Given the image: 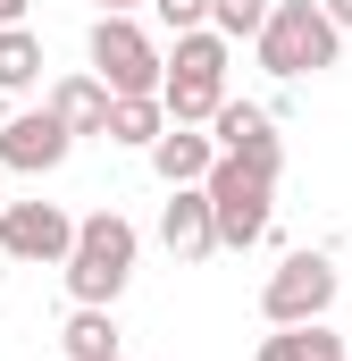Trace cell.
Segmentation results:
<instances>
[{"mask_svg":"<svg viewBox=\"0 0 352 361\" xmlns=\"http://www.w3.org/2000/svg\"><path fill=\"white\" fill-rule=\"evenodd\" d=\"M134 252H143V235H134L118 210H92V219H76V244H68L59 277H68V294H76V302L109 311V302L134 286Z\"/></svg>","mask_w":352,"mask_h":361,"instance_id":"1","label":"cell"},{"mask_svg":"<svg viewBox=\"0 0 352 361\" xmlns=\"http://www.w3.org/2000/svg\"><path fill=\"white\" fill-rule=\"evenodd\" d=\"M252 51H260V68L268 76H319V68H336L344 59V34L319 17V0H268V17H260V34H252Z\"/></svg>","mask_w":352,"mask_h":361,"instance_id":"2","label":"cell"},{"mask_svg":"<svg viewBox=\"0 0 352 361\" xmlns=\"http://www.w3.org/2000/svg\"><path fill=\"white\" fill-rule=\"evenodd\" d=\"M201 202H210V235H218V252H252L268 235V202H277V177H260L252 160H235V152H218L210 160V177H201Z\"/></svg>","mask_w":352,"mask_h":361,"instance_id":"3","label":"cell"},{"mask_svg":"<svg viewBox=\"0 0 352 361\" xmlns=\"http://www.w3.org/2000/svg\"><path fill=\"white\" fill-rule=\"evenodd\" d=\"M92 76L109 85V101H126V92H160V42L134 25V17H92Z\"/></svg>","mask_w":352,"mask_h":361,"instance_id":"4","label":"cell"},{"mask_svg":"<svg viewBox=\"0 0 352 361\" xmlns=\"http://www.w3.org/2000/svg\"><path fill=\"white\" fill-rule=\"evenodd\" d=\"M327 302H336V261L327 252H285L260 286V311L268 328H302V319H327Z\"/></svg>","mask_w":352,"mask_h":361,"instance_id":"5","label":"cell"},{"mask_svg":"<svg viewBox=\"0 0 352 361\" xmlns=\"http://www.w3.org/2000/svg\"><path fill=\"white\" fill-rule=\"evenodd\" d=\"M76 219L59 202H0V252L8 261H68Z\"/></svg>","mask_w":352,"mask_h":361,"instance_id":"6","label":"cell"},{"mask_svg":"<svg viewBox=\"0 0 352 361\" xmlns=\"http://www.w3.org/2000/svg\"><path fill=\"white\" fill-rule=\"evenodd\" d=\"M76 152V135L51 118V109H25V118H0V169L8 177H51L59 160Z\"/></svg>","mask_w":352,"mask_h":361,"instance_id":"7","label":"cell"},{"mask_svg":"<svg viewBox=\"0 0 352 361\" xmlns=\"http://www.w3.org/2000/svg\"><path fill=\"white\" fill-rule=\"evenodd\" d=\"M210 143L235 152V160H252L260 177L285 169V152H277V118H268L260 101H218V109H210Z\"/></svg>","mask_w":352,"mask_h":361,"instance_id":"8","label":"cell"},{"mask_svg":"<svg viewBox=\"0 0 352 361\" xmlns=\"http://www.w3.org/2000/svg\"><path fill=\"white\" fill-rule=\"evenodd\" d=\"M160 244H168L176 261H210V252H218V235H210V202H201V185H168V210H160Z\"/></svg>","mask_w":352,"mask_h":361,"instance_id":"9","label":"cell"},{"mask_svg":"<svg viewBox=\"0 0 352 361\" xmlns=\"http://www.w3.org/2000/svg\"><path fill=\"white\" fill-rule=\"evenodd\" d=\"M210 160H218V143H210L201 126H176V118H168V126L151 135V169H160V185H201Z\"/></svg>","mask_w":352,"mask_h":361,"instance_id":"10","label":"cell"},{"mask_svg":"<svg viewBox=\"0 0 352 361\" xmlns=\"http://www.w3.org/2000/svg\"><path fill=\"white\" fill-rule=\"evenodd\" d=\"M42 109H51L68 135H101V126H109V85H101V76H59Z\"/></svg>","mask_w":352,"mask_h":361,"instance_id":"11","label":"cell"},{"mask_svg":"<svg viewBox=\"0 0 352 361\" xmlns=\"http://www.w3.org/2000/svg\"><path fill=\"white\" fill-rule=\"evenodd\" d=\"M227 34H210V25H193V34H176V51L160 59L168 76H210V85H227Z\"/></svg>","mask_w":352,"mask_h":361,"instance_id":"12","label":"cell"},{"mask_svg":"<svg viewBox=\"0 0 352 361\" xmlns=\"http://www.w3.org/2000/svg\"><path fill=\"white\" fill-rule=\"evenodd\" d=\"M59 353H68V361H109V353H118V319L92 311V302H76L68 328H59Z\"/></svg>","mask_w":352,"mask_h":361,"instance_id":"13","label":"cell"},{"mask_svg":"<svg viewBox=\"0 0 352 361\" xmlns=\"http://www.w3.org/2000/svg\"><path fill=\"white\" fill-rule=\"evenodd\" d=\"M260 361H344V336L327 319H302V328H277L260 345Z\"/></svg>","mask_w":352,"mask_h":361,"instance_id":"14","label":"cell"},{"mask_svg":"<svg viewBox=\"0 0 352 361\" xmlns=\"http://www.w3.org/2000/svg\"><path fill=\"white\" fill-rule=\"evenodd\" d=\"M168 126V109H160V92H126V101H109V143H134V152H151V135Z\"/></svg>","mask_w":352,"mask_h":361,"instance_id":"15","label":"cell"},{"mask_svg":"<svg viewBox=\"0 0 352 361\" xmlns=\"http://www.w3.org/2000/svg\"><path fill=\"white\" fill-rule=\"evenodd\" d=\"M218 101H227V85H210V76H160V109L176 126H210Z\"/></svg>","mask_w":352,"mask_h":361,"instance_id":"16","label":"cell"},{"mask_svg":"<svg viewBox=\"0 0 352 361\" xmlns=\"http://www.w3.org/2000/svg\"><path fill=\"white\" fill-rule=\"evenodd\" d=\"M25 85H42V34L0 25V92H25Z\"/></svg>","mask_w":352,"mask_h":361,"instance_id":"17","label":"cell"},{"mask_svg":"<svg viewBox=\"0 0 352 361\" xmlns=\"http://www.w3.org/2000/svg\"><path fill=\"white\" fill-rule=\"evenodd\" d=\"M268 17V0H210V34H227V42H252Z\"/></svg>","mask_w":352,"mask_h":361,"instance_id":"18","label":"cell"},{"mask_svg":"<svg viewBox=\"0 0 352 361\" xmlns=\"http://www.w3.org/2000/svg\"><path fill=\"white\" fill-rule=\"evenodd\" d=\"M160 8V25L168 34H193V25H210V0H151Z\"/></svg>","mask_w":352,"mask_h":361,"instance_id":"19","label":"cell"},{"mask_svg":"<svg viewBox=\"0 0 352 361\" xmlns=\"http://www.w3.org/2000/svg\"><path fill=\"white\" fill-rule=\"evenodd\" d=\"M319 17H327L336 34H352V0H319Z\"/></svg>","mask_w":352,"mask_h":361,"instance_id":"20","label":"cell"},{"mask_svg":"<svg viewBox=\"0 0 352 361\" xmlns=\"http://www.w3.org/2000/svg\"><path fill=\"white\" fill-rule=\"evenodd\" d=\"M0 25H25V0H0Z\"/></svg>","mask_w":352,"mask_h":361,"instance_id":"21","label":"cell"},{"mask_svg":"<svg viewBox=\"0 0 352 361\" xmlns=\"http://www.w3.org/2000/svg\"><path fill=\"white\" fill-rule=\"evenodd\" d=\"M126 8H134V0H101V17H126Z\"/></svg>","mask_w":352,"mask_h":361,"instance_id":"22","label":"cell"},{"mask_svg":"<svg viewBox=\"0 0 352 361\" xmlns=\"http://www.w3.org/2000/svg\"><path fill=\"white\" fill-rule=\"evenodd\" d=\"M0 118H8V92H0Z\"/></svg>","mask_w":352,"mask_h":361,"instance_id":"23","label":"cell"},{"mask_svg":"<svg viewBox=\"0 0 352 361\" xmlns=\"http://www.w3.org/2000/svg\"><path fill=\"white\" fill-rule=\"evenodd\" d=\"M0 277H8V252H0Z\"/></svg>","mask_w":352,"mask_h":361,"instance_id":"24","label":"cell"},{"mask_svg":"<svg viewBox=\"0 0 352 361\" xmlns=\"http://www.w3.org/2000/svg\"><path fill=\"white\" fill-rule=\"evenodd\" d=\"M109 361H126V353H109Z\"/></svg>","mask_w":352,"mask_h":361,"instance_id":"25","label":"cell"}]
</instances>
